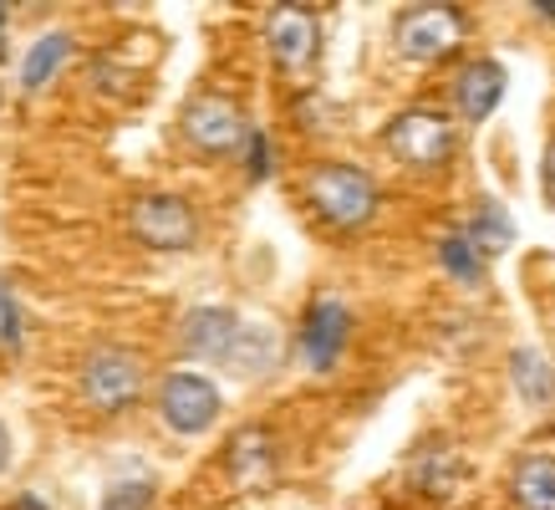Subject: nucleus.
Returning a JSON list of instances; mask_svg holds the SVG:
<instances>
[{
  "mask_svg": "<svg viewBox=\"0 0 555 510\" xmlns=\"http://www.w3.org/2000/svg\"><path fill=\"white\" fill-rule=\"evenodd\" d=\"M306 200L332 230H362L377 215V184L357 164H321V169H311Z\"/></svg>",
  "mask_w": 555,
  "mask_h": 510,
  "instance_id": "obj_1",
  "label": "nucleus"
},
{
  "mask_svg": "<svg viewBox=\"0 0 555 510\" xmlns=\"http://www.w3.org/2000/svg\"><path fill=\"white\" fill-rule=\"evenodd\" d=\"M398 51H403L408 62H438V56H449V51L464 47V36H469V21L459 5H443V0H428V5H408L398 26Z\"/></svg>",
  "mask_w": 555,
  "mask_h": 510,
  "instance_id": "obj_2",
  "label": "nucleus"
},
{
  "mask_svg": "<svg viewBox=\"0 0 555 510\" xmlns=\"http://www.w3.org/2000/svg\"><path fill=\"white\" fill-rule=\"evenodd\" d=\"M383 143L408 169H438L454 153V123L434 113V107H408L383 128Z\"/></svg>",
  "mask_w": 555,
  "mask_h": 510,
  "instance_id": "obj_3",
  "label": "nucleus"
},
{
  "mask_svg": "<svg viewBox=\"0 0 555 510\" xmlns=\"http://www.w3.org/2000/svg\"><path fill=\"white\" fill-rule=\"evenodd\" d=\"M128 230H133L149 251H189L199 240V215L194 204L179 194H143L128 209Z\"/></svg>",
  "mask_w": 555,
  "mask_h": 510,
  "instance_id": "obj_4",
  "label": "nucleus"
},
{
  "mask_svg": "<svg viewBox=\"0 0 555 510\" xmlns=\"http://www.w3.org/2000/svg\"><path fill=\"white\" fill-rule=\"evenodd\" d=\"M179 128H184V138L194 143L199 153H235L245 138H250V128H245V118H240V107L230 98H219V92H199V98H189L184 118H179Z\"/></svg>",
  "mask_w": 555,
  "mask_h": 510,
  "instance_id": "obj_5",
  "label": "nucleus"
},
{
  "mask_svg": "<svg viewBox=\"0 0 555 510\" xmlns=\"http://www.w3.org/2000/svg\"><path fill=\"white\" fill-rule=\"evenodd\" d=\"M158 413L173 434H204L219 419V388L204 373H169L158 388Z\"/></svg>",
  "mask_w": 555,
  "mask_h": 510,
  "instance_id": "obj_6",
  "label": "nucleus"
},
{
  "mask_svg": "<svg viewBox=\"0 0 555 510\" xmlns=\"http://www.w3.org/2000/svg\"><path fill=\"white\" fill-rule=\"evenodd\" d=\"M82 388L102 413H118V408L133 404L138 388H143V362H138L133 353H122V347H98L82 368Z\"/></svg>",
  "mask_w": 555,
  "mask_h": 510,
  "instance_id": "obj_7",
  "label": "nucleus"
},
{
  "mask_svg": "<svg viewBox=\"0 0 555 510\" xmlns=\"http://www.w3.org/2000/svg\"><path fill=\"white\" fill-rule=\"evenodd\" d=\"M266 41L286 72H306L321 51V26H317V16H311V5H270Z\"/></svg>",
  "mask_w": 555,
  "mask_h": 510,
  "instance_id": "obj_8",
  "label": "nucleus"
},
{
  "mask_svg": "<svg viewBox=\"0 0 555 510\" xmlns=\"http://www.w3.org/2000/svg\"><path fill=\"white\" fill-rule=\"evenodd\" d=\"M347 327H352V317H347V306L341 302H332V296L311 302V311H306V322H301V353L317 373H326V368L341 357Z\"/></svg>",
  "mask_w": 555,
  "mask_h": 510,
  "instance_id": "obj_9",
  "label": "nucleus"
},
{
  "mask_svg": "<svg viewBox=\"0 0 555 510\" xmlns=\"http://www.w3.org/2000/svg\"><path fill=\"white\" fill-rule=\"evenodd\" d=\"M500 98H505V67H500V62L479 56V62H469V67L459 72L454 102H459V113H464L469 123H485L489 113L500 107Z\"/></svg>",
  "mask_w": 555,
  "mask_h": 510,
  "instance_id": "obj_10",
  "label": "nucleus"
},
{
  "mask_svg": "<svg viewBox=\"0 0 555 510\" xmlns=\"http://www.w3.org/2000/svg\"><path fill=\"white\" fill-rule=\"evenodd\" d=\"M240 342V322L235 311L224 306H204V311H189L184 322V347L194 357H230Z\"/></svg>",
  "mask_w": 555,
  "mask_h": 510,
  "instance_id": "obj_11",
  "label": "nucleus"
},
{
  "mask_svg": "<svg viewBox=\"0 0 555 510\" xmlns=\"http://www.w3.org/2000/svg\"><path fill=\"white\" fill-rule=\"evenodd\" d=\"M509 495L520 510H555V455H525L509 475Z\"/></svg>",
  "mask_w": 555,
  "mask_h": 510,
  "instance_id": "obj_12",
  "label": "nucleus"
},
{
  "mask_svg": "<svg viewBox=\"0 0 555 510\" xmlns=\"http://www.w3.org/2000/svg\"><path fill=\"white\" fill-rule=\"evenodd\" d=\"M275 470V449H270V434L266 429H240L235 439H230V475L240 485H260V480Z\"/></svg>",
  "mask_w": 555,
  "mask_h": 510,
  "instance_id": "obj_13",
  "label": "nucleus"
},
{
  "mask_svg": "<svg viewBox=\"0 0 555 510\" xmlns=\"http://www.w3.org/2000/svg\"><path fill=\"white\" fill-rule=\"evenodd\" d=\"M509 368H515V388H520L530 404H551L555 398V373H551V362H545L535 347H515Z\"/></svg>",
  "mask_w": 555,
  "mask_h": 510,
  "instance_id": "obj_14",
  "label": "nucleus"
},
{
  "mask_svg": "<svg viewBox=\"0 0 555 510\" xmlns=\"http://www.w3.org/2000/svg\"><path fill=\"white\" fill-rule=\"evenodd\" d=\"M469 240L479 245L485 255H500V251H509L515 245V225H509V215L500 209V204H479V215H474V225H469Z\"/></svg>",
  "mask_w": 555,
  "mask_h": 510,
  "instance_id": "obj_15",
  "label": "nucleus"
},
{
  "mask_svg": "<svg viewBox=\"0 0 555 510\" xmlns=\"http://www.w3.org/2000/svg\"><path fill=\"white\" fill-rule=\"evenodd\" d=\"M67 51H72V36H41V41H36L31 47V56H26V67H21V82H26V92H36V87L47 82L51 72L62 67V62H67Z\"/></svg>",
  "mask_w": 555,
  "mask_h": 510,
  "instance_id": "obj_16",
  "label": "nucleus"
},
{
  "mask_svg": "<svg viewBox=\"0 0 555 510\" xmlns=\"http://www.w3.org/2000/svg\"><path fill=\"white\" fill-rule=\"evenodd\" d=\"M438 255H443V266H449V276L454 281H464V286H474L479 276H485V251L469 240V230H459V235H449L443 245H438Z\"/></svg>",
  "mask_w": 555,
  "mask_h": 510,
  "instance_id": "obj_17",
  "label": "nucleus"
},
{
  "mask_svg": "<svg viewBox=\"0 0 555 510\" xmlns=\"http://www.w3.org/2000/svg\"><path fill=\"white\" fill-rule=\"evenodd\" d=\"M153 500V480H133V485H128V490H113L107 495V510H143Z\"/></svg>",
  "mask_w": 555,
  "mask_h": 510,
  "instance_id": "obj_18",
  "label": "nucleus"
},
{
  "mask_svg": "<svg viewBox=\"0 0 555 510\" xmlns=\"http://www.w3.org/2000/svg\"><path fill=\"white\" fill-rule=\"evenodd\" d=\"M540 194H545V204L555 209V133H551V143H545V158H540Z\"/></svg>",
  "mask_w": 555,
  "mask_h": 510,
  "instance_id": "obj_19",
  "label": "nucleus"
},
{
  "mask_svg": "<svg viewBox=\"0 0 555 510\" xmlns=\"http://www.w3.org/2000/svg\"><path fill=\"white\" fill-rule=\"evenodd\" d=\"M270 174V149H266V133L250 128V179H266Z\"/></svg>",
  "mask_w": 555,
  "mask_h": 510,
  "instance_id": "obj_20",
  "label": "nucleus"
},
{
  "mask_svg": "<svg viewBox=\"0 0 555 510\" xmlns=\"http://www.w3.org/2000/svg\"><path fill=\"white\" fill-rule=\"evenodd\" d=\"M0 342H16V311H11L5 291H0Z\"/></svg>",
  "mask_w": 555,
  "mask_h": 510,
  "instance_id": "obj_21",
  "label": "nucleus"
},
{
  "mask_svg": "<svg viewBox=\"0 0 555 510\" xmlns=\"http://www.w3.org/2000/svg\"><path fill=\"white\" fill-rule=\"evenodd\" d=\"M11 464V434H5V424H0V470Z\"/></svg>",
  "mask_w": 555,
  "mask_h": 510,
  "instance_id": "obj_22",
  "label": "nucleus"
},
{
  "mask_svg": "<svg viewBox=\"0 0 555 510\" xmlns=\"http://www.w3.org/2000/svg\"><path fill=\"white\" fill-rule=\"evenodd\" d=\"M535 11H540V16H551V21H555V0H540Z\"/></svg>",
  "mask_w": 555,
  "mask_h": 510,
  "instance_id": "obj_23",
  "label": "nucleus"
},
{
  "mask_svg": "<svg viewBox=\"0 0 555 510\" xmlns=\"http://www.w3.org/2000/svg\"><path fill=\"white\" fill-rule=\"evenodd\" d=\"M0 26H5V5H0Z\"/></svg>",
  "mask_w": 555,
  "mask_h": 510,
  "instance_id": "obj_24",
  "label": "nucleus"
}]
</instances>
